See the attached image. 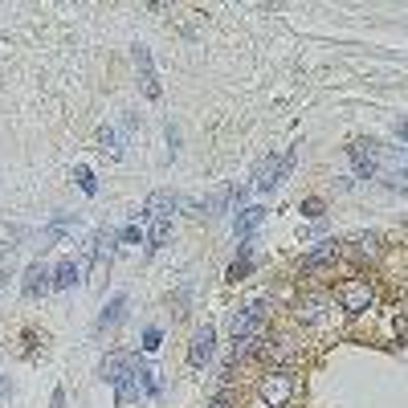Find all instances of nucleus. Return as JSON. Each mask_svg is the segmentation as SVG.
Returning a JSON list of instances; mask_svg holds the SVG:
<instances>
[{"instance_id": "20", "label": "nucleus", "mask_w": 408, "mask_h": 408, "mask_svg": "<svg viewBox=\"0 0 408 408\" xmlns=\"http://www.w3.org/2000/svg\"><path fill=\"white\" fill-rule=\"evenodd\" d=\"M118 241H123V245H139V241H143V228H139V225L118 228Z\"/></svg>"}, {"instance_id": "27", "label": "nucleus", "mask_w": 408, "mask_h": 408, "mask_svg": "<svg viewBox=\"0 0 408 408\" xmlns=\"http://www.w3.org/2000/svg\"><path fill=\"white\" fill-rule=\"evenodd\" d=\"M209 408H228V400H212V404Z\"/></svg>"}, {"instance_id": "10", "label": "nucleus", "mask_w": 408, "mask_h": 408, "mask_svg": "<svg viewBox=\"0 0 408 408\" xmlns=\"http://www.w3.org/2000/svg\"><path fill=\"white\" fill-rule=\"evenodd\" d=\"M265 221V209L261 204H249V209H241L237 212V225H233V237L237 241H245V237H253V228Z\"/></svg>"}, {"instance_id": "11", "label": "nucleus", "mask_w": 408, "mask_h": 408, "mask_svg": "<svg viewBox=\"0 0 408 408\" xmlns=\"http://www.w3.org/2000/svg\"><path fill=\"white\" fill-rule=\"evenodd\" d=\"M82 274H86V265H82V261H57V265H53V290H70V286H78Z\"/></svg>"}, {"instance_id": "16", "label": "nucleus", "mask_w": 408, "mask_h": 408, "mask_svg": "<svg viewBox=\"0 0 408 408\" xmlns=\"http://www.w3.org/2000/svg\"><path fill=\"white\" fill-rule=\"evenodd\" d=\"M167 237H172V221H167V216H151V228H147V241H151V249H160Z\"/></svg>"}, {"instance_id": "7", "label": "nucleus", "mask_w": 408, "mask_h": 408, "mask_svg": "<svg viewBox=\"0 0 408 408\" xmlns=\"http://www.w3.org/2000/svg\"><path fill=\"white\" fill-rule=\"evenodd\" d=\"M131 359L135 355H127V351H111V355L98 363V380H106V384H123L131 375Z\"/></svg>"}, {"instance_id": "14", "label": "nucleus", "mask_w": 408, "mask_h": 408, "mask_svg": "<svg viewBox=\"0 0 408 408\" xmlns=\"http://www.w3.org/2000/svg\"><path fill=\"white\" fill-rule=\"evenodd\" d=\"M339 253H343V249L335 241H323L319 249H310L307 258H302V270H319V265H326V261H335Z\"/></svg>"}, {"instance_id": "9", "label": "nucleus", "mask_w": 408, "mask_h": 408, "mask_svg": "<svg viewBox=\"0 0 408 408\" xmlns=\"http://www.w3.org/2000/svg\"><path fill=\"white\" fill-rule=\"evenodd\" d=\"M180 204H184V196H176V192H151L143 200V212L147 216H172Z\"/></svg>"}, {"instance_id": "18", "label": "nucleus", "mask_w": 408, "mask_h": 408, "mask_svg": "<svg viewBox=\"0 0 408 408\" xmlns=\"http://www.w3.org/2000/svg\"><path fill=\"white\" fill-rule=\"evenodd\" d=\"M74 180H78V188L86 196H94L98 192V184H94V172H90V167H86V163H78V167H74Z\"/></svg>"}, {"instance_id": "6", "label": "nucleus", "mask_w": 408, "mask_h": 408, "mask_svg": "<svg viewBox=\"0 0 408 408\" xmlns=\"http://www.w3.org/2000/svg\"><path fill=\"white\" fill-rule=\"evenodd\" d=\"M212 351H216V326H200V331H196L192 335V347H188V363H192V368H204V363H209L212 359Z\"/></svg>"}, {"instance_id": "3", "label": "nucleus", "mask_w": 408, "mask_h": 408, "mask_svg": "<svg viewBox=\"0 0 408 408\" xmlns=\"http://www.w3.org/2000/svg\"><path fill=\"white\" fill-rule=\"evenodd\" d=\"M335 302L347 314H363V310L372 307V286L368 282H343L339 290H335Z\"/></svg>"}, {"instance_id": "29", "label": "nucleus", "mask_w": 408, "mask_h": 408, "mask_svg": "<svg viewBox=\"0 0 408 408\" xmlns=\"http://www.w3.org/2000/svg\"><path fill=\"white\" fill-rule=\"evenodd\" d=\"M261 408H265V404H261Z\"/></svg>"}, {"instance_id": "5", "label": "nucleus", "mask_w": 408, "mask_h": 408, "mask_svg": "<svg viewBox=\"0 0 408 408\" xmlns=\"http://www.w3.org/2000/svg\"><path fill=\"white\" fill-rule=\"evenodd\" d=\"M135 70H139V82H143V94L151 102H160V74H155V62H151V49L147 45H135Z\"/></svg>"}, {"instance_id": "23", "label": "nucleus", "mask_w": 408, "mask_h": 408, "mask_svg": "<svg viewBox=\"0 0 408 408\" xmlns=\"http://www.w3.org/2000/svg\"><path fill=\"white\" fill-rule=\"evenodd\" d=\"M160 339H163V335H160V326H151V331L143 335V351H155V347H160Z\"/></svg>"}, {"instance_id": "12", "label": "nucleus", "mask_w": 408, "mask_h": 408, "mask_svg": "<svg viewBox=\"0 0 408 408\" xmlns=\"http://www.w3.org/2000/svg\"><path fill=\"white\" fill-rule=\"evenodd\" d=\"M123 314H127V294H114L111 302L102 307V314H98V331H114L123 323Z\"/></svg>"}, {"instance_id": "4", "label": "nucleus", "mask_w": 408, "mask_h": 408, "mask_svg": "<svg viewBox=\"0 0 408 408\" xmlns=\"http://www.w3.org/2000/svg\"><path fill=\"white\" fill-rule=\"evenodd\" d=\"M347 155H351V163H355V172L363 180H372L380 172V143H372V139H355L347 147Z\"/></svg>"}, {"instance_id": "21", "label": "nucleus", "mask_w": 408, "mask_h": 408, "mask_svg": "<svg viewBox=\"0 0 408 408\" xmlns=\"http://www.w3.org/2000/svg\"><path fill=\"white\" fill-rule=\"evenodd\" d=\"M375 241H380V237H375V233H359V237H355L359 253H375Z\"/></svg>"}, {"instance_id": "13", "label": "nucleus", "mask_w": 408, "mask_h": 408, "mask_svg": "<svg viewBox=\"0 0 408 408\" xmlns=\"http://www.w3.org/2000/svg\"><path fill=\"white\" fill-rule=\"evenodd\" d=\"M131 375H135V384H139L143 396H160V380H155V372L147 368L143 359H131Z\"/></svg>"}, {"instance_id": "1", "label": "nucleus", "mask_w": 408, "mask_h": 408, "mask_svg": "<svg viewBox=\"0 0 408 408\" xmlns=\"http://www.w3.org/2000/svg\"><path fill=\"white\" fill-rule=\"evenodd\" d=\"M261 404L265 408H282V404H290V396H294V375L290 372H270L265 380H261Z\"/></svg>"}, {"instance_id": "28", "label": "nucleus", "mask_w": 408, "mask_h": 408, "mask_svg": "<svg viewBox=\"0 0 408 408\" xmlns=\"http://www.w3.org/2000/svg\"><path fill=\"white\" fill-rule=\"evenodd\" d=\"M0 396H9V388H4V380H0Z\"/></svg>"}, {"instance_id": "15", "label": "nucleus", "mask_w": 408, "mask_h": 408, "mask_svg": "<svg viewBox=\"0 0 408 408\" xmlns=\"http://www.w3.org/2000/svg\"><path fill=\"white\" fill-rule=\"evenodd\" d=\"M114 245H118V233L114 228H98L94 233V261H111V253H114Z\"/></svg>"}, {"instance_id": "17", "label": "nucleus", "mask_w": 408, "mask_h": 408, "mask_svg": "<svg viewBox=\"0 0 408 408\" xmlns=\"http://www.w3.org/2000/svg\"><path fill=\"white\" fill-rule=\"evenodd\" d=\"M98 143H102V151H111L114 160H123V135L114 127H98Z\"/></svg>"}, {"instance_id": "2", "label": "nucleus", "mask_w": 408, "mask_h": 408, "mask_svg": "<svg viewBox=\"0 0 408 408\" xmlns=\"http://www.w3.org/2000/svg\"><path fill=\"white\" fill-rule=\"evenodd\" d=\"M49 290H53V270H49L45 261H29V265H25V277H21V294H25L29 302H37V298H45Z\"/></svg>"}, {"instance_id": "26", "label": "nucleus", "mask_w": 408, "mask_h": 408, "mask_svg": "<svg viewBox=\"0 0 408 408\" xmlns=\"http://www.w3.org/2000/svg\"><path fill=\"white\" fill-rule=\"evenodd\" d=\"M396 131H400V139H404V143H408V123H400V127H396Z\"/></svg>"}, {"instance_id": "24", "label": "nucleus", "mask_w": 408, "mask_h": 408, "mask_svg": "<svg viewBox=\"0 0 408 408\" xmlns=\"http://www.w3.org/2000/svg\"><path fill=\"white\" fill-rule=\"evenodd\" d=\"M396 335L408 343V314H400V319H396Z\"/></svg>"}, {"instance_id": "22", "label": "nucleus", "mask_w": 408, "mask_h": 408, "mask_svg": "<svg viewBox=\"0 0 408 408\" xmlns=\"http://www.w3.org/2000/svg\"><path fill=\"white\" fill-rule=\"evenodd\" d=\"M9 270H13V245L0 253V286H4V277H9Z\"/></svg>"}, {"instance_id": "19", "label": "nucleus", "mask_w": 408, "mask_h": 408, "mask_svg": "<svg viewBox=\"0 0 408 408\" xmlns=\"http://www.w3.org/2000/svg\"><path fill=\"white\" fill-rule=\"evenodd\" d=\"M326 204L319 200V196H310V200H302V216H310V221H323Z\"/></svg>"}, {"instance_id": "25", "label": "nucleus", "mask_w": 408, "mask_h": 408, "mask_svg": "<svg viewBox=\"0 0 408 408\" xmlns=\"http://www.w3.org/2000/svg\"><path fill=\"white\" fill-rule=\"evenodd\" d=\"M49 408H65V392H62V388L53 392V400H49Z\"/></svg>"}, {"instance_id": "8", "label": "nucleus", "mask_w": 408, "mask_h": 408, "mask_svg": "<svg viewBox=\"0 0 408 408\" xmlns=\"http://www.w3.org/2000/svg\"><path fill=\"white\" fill-rule=\"evenodd\" d=\"M261 302H249L245 310H237L233 319H228V331H233V339H245V335H258V323H261Z\"/></svg>"}]
</instances>
